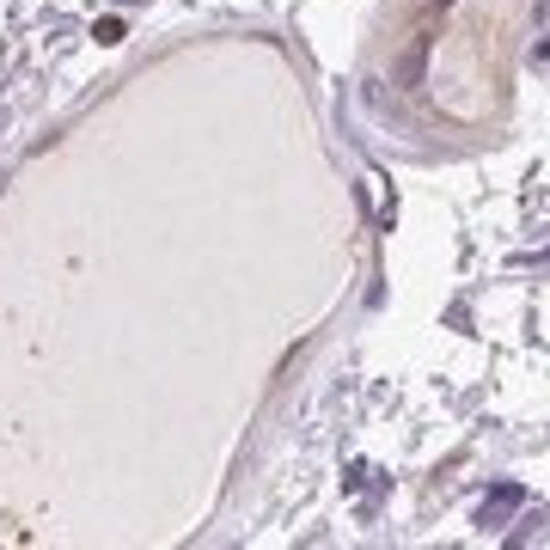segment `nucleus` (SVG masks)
Returning <instances> with one entry per match:
<instances>
[{
  "label": "nucleus",
  "mask_w": 550,
  "mask_h": 550,
  "mask_svg": "<svg viewBox=\"0 0 550 550\" xmlns=\"http://www.w3.org/2000/svg\"><path fill=\"white\" fill-rule=\"evenodd\" d=\"M99 43H122V19H104L99 25Z\"/></svg>",
  "instance_id": "obj_1"
}]
</instances>
